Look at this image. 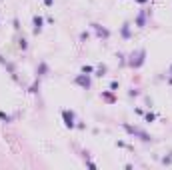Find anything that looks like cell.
I'll list each match as a JSON object with an SVG mask.
<instances>
[{
    "label": "cell",
    "instance_id": "7402d4cb",
    "mask_svg": "<svg viewBox=\"0 0 172 170\" xmlns=\"http://www.w3.org/2000/svg\"><path fill=\"white\" fill-rule=\"evenodd\" d=\"M42 2H44V6H48V8L54 6V0H42Z\"/></svg>",
    "mask_w": 172,
    "mask_h": 170
},
{
    "label": "cell",
    "instance_id": "ffe728a7",
    "mask_svg": "<svg viewBox=\"0 0 172 170\" xmlns=\"http://www.w3.org/2000/svg\"><path fill=\"white\" fill-rule=\"evenodd\" d=\"M128 96H140V90H134V88H132V90L128 92Z\"/></svg>",
    "mask_w": 172,
    "mask_h": 170
},
{
    "label": "cell",
    "instance_id": "5bb4252c",
    "mask_svg": "<svg viewBox=\"0 0 172 170\" xmlns=\"http://www.w3.org/2000/svg\"><path fill=\"white\" fill-rule=\"evenodd\" d=\"M80 72H84V74H94V66H90V64H84V66L80 68Z\"/></svg>",
    "mask_w": 172,
    "mask_h": 170
},
{
    "label": "cell",
    "instance_id": "e0dca14e",
    "mask_svg": "<svg viewBox=\"0 0 172 170\" xmlns=\"http://www.w3.org/2000/svg\"><path fill=\"white\" fill-rule=\"evenodd\" d=\"M0 120H2V122H12V116H10V114H6V112H2V110H0Z\"/></svg>",
    "mask_w": 172,
    "mask_h": 170
},
{
    "label": "cell",
    "instance_id": "484cf974",
    "mask_svg": "<svg viewBox=\"0 0 172 170\" xmlns=\"http://www.w3.org/2000/svg\"><path fill=\"white\" fill-rule=\"evenodd\" d=\"M168 84H172V78H168Z\"/></svg>",
    "mask_w": 172,
    "mask_h": 170
},
{
    "label": "cell",
    "instance_id": "7a4b0ae2",
    "mask_svg": "<svg viewBox=\"0 0 172 170\" xmlns=\"http://www.w3.org/2000/svg\"><path fill=\"white\" fill-rule=\"evenodd\" d=\"M144 60H146V50H144V48H140V50H136V52H132V54H130L128 66H130V68H140V66L144 64Z\"/></svg>",
    "mask_w": 172,
    "mask_h": 170
},
{
    "label": "cell",
    "instance_id": "4316f807",
    "mask_svg": "<svg viewBox=\"0 0 172 170\" xmlns=\"http://www.w3.org/2000/svg\"><path fill=\"white\" fill-rule=\"evenodd\" d=\"M170 74H172V64H170Z\"/></svg>",
    "mask_w": 172,
    "mask_h": 170
},
{
    "label": "cell",
    "instance_id": "30bf717a",
    "mask_svg": "<svg viewBox=\"0 0 172 170\" xmlns=\"http://www.w3.org/2000/svg\"><path fill=\"white\" fill-rule=\"evenodd\" d=\"M120 36H122L124 40L130 38V22H124V24H122V28H120Z\"/></svg>",
    "mask_w": 172,
    "mask_h": 170
},
{
    "label": "cell",
    "instance_id": "8992f818",
    "mask_svg": "<svg viewBox=\"0 0 172 170\" xmlns=\"http://www.w3.org/2000/svg\"><path fill=\"white\" fill-rule=\"evenodd\" d=\"M42 28H44V18L36 14V16L32 18V32L36 34V36H38V34L42 32Z\"/></svg>",
    "mask_w": 172,
    "mask_h": 170
},
{
    "label": "cell",
    "instance_id": "44dd1931",
    "mask_svg": "<svg viewBox=\"0 0 172 170\" xmlns=\"http://www.w3.org/2000/svg\"><path fill=\"white\" fill-rule=\"evenodd\" d=\"M170 162H172V156H164L162 158V164H170Z\"/></svg>",
    "mask_w": 172,
    "mask_h": 170
},
{
    "label": "cell",
    "instance_id": "5b68a950",
    "mask_svg": "<svg viewBox=\"0 0 172 170\" xmlns=\"http://www.w3.org/2000/svg\"><path fill=\"white\" fill-rule=\"evenodd\" d=\"M90 26H92V30L96 32V36H98V38H104V40H108V38H110V30H108V28L100 26L98 22H92Z\"/></svg>",
    "mask_w": 172,
    "mask_h": 170
},
{
    "label": "cell",
    "instance_id": "9a60e30c",
    "mask_svg": "<svg viewBox=\"0 0 172 170\" xmlns=\"http://www.w3.org/2000/svg\"><path fill=\"white\" fill-rule=\"evenodd\" d=\"M156 120V114H154V112H146V114H144V122H154Z\"/></svg>",
    "mask_w": 172,
    "mask_h": 170
},
{
    "label": "cell",
    "instance_id": "9c48e42d",
    "mask_svg": "<svg viewBox=\"0 0 172 170\" xmlns=\"http://www.w3.org/2000/svg\"><path fill=\"white\" fill-rule=\"evenodd\" d=\"M46 74H48V64L40 62L38 68H36V78H42V76H46Z\"/></svg>",
    "mask_w": 172,
    "mask_h": 170
},
{
    "label": "cell",
    "instance_id": "6da1fadb",
    "mask_svg": "<svg viewBox=\"0 0 172 170\" xmlns=\"http://www.w3.org/2000/svg\"><path fill=\"white\" fill-rule=\"evenodd\" d=\"M122 128H124L130 136H136V138H140V140H144V142H150V140H152V136H150L148 132L140 130V128H136V126H130V124H126V122H122Z\"/></svg>",
    "mask_w": 172,
    "mask_h": 170
},
{
    "label": "cell",
    "instance_id": "d6986e66",
    "mask_svg": "<svg viewBox=\"0 0 172 170\" xmlns=\"http://www.w3.org/2000/svg\"><path fill=\"white\" fill-rule=\"evenodd\" d=\"M88 38H90V34H88V32H82L80 34V42H86Z\"/></svg>",
    "mask_w": 172,
    "mask_h": 170
},
{
    "label": "cell",
    "instance_id": "ac0fdd59",
    "mask_svg": "<svg viewBox=\"0 0 172 170\" xmlns=\"http://www.w3.org/2000/svg\"><path fill=\"white\" fill-rule=\"evenodd\" d=\"M118 86H120V84L116 82V80H114V82H110V90H112V92H116V90H118Z\"/></svg>",
    "mask_w": 172,
    "mask_h": 170
},
{
    "label": "cell",
    "instance_id": "52a82bcc",
    "mask_svg": "<svg viewBox=\"0 0 172 170\" xmlns=\"http://www.w3.org/2000/svg\"><path fill=\"white\" fill-rule=\"evenodd\" d=\"M0 64H2V66H4L6 70H8V74H10L12 78H14V80H18V76H16V68H14V64H10L8 60L4 58V56H0Z\"/></svg>",
    "mask_w": 172,
    "mask_h": 170
},
{
    "label": "cell",
    "instance_id": "7c38bea8",
    "mask_svg": "<svg viewBox=\"0 0 172 170\" xmlns=\"http://www.w3.org/2000/svg\"><path fill=\"white\" fill-rule=\"evenodd\" d=\"M38 90H40V78H36V80L32 82V86L28 88V92H30V94H36Z\"/></svg>",
    "mask_w": 172,
    "mask_h": 170
},
{
    "label": "cell",
    "instance_id": "603a6c76",
    "mask_svg": "<svg viewBox=\"0 0 172 170\" xmlns=\"http://www.w3.org/2000/svg\"><path fill=\"white\" fill-rule=\"evenodd\" d=\"M86 166H88V168H92V170L96 168V164H94V162H90V160H86Z\"/></svg>",
    "mask_w": 172,
    "mask_h": 170
},
{
    "label": "cell",
    "instance_id": "277c9868",
    "mask_svg": "<svg viewBox=\"0 0 172 170\" xmlns=\"http://www.w3.org/2000/svg\"><path fill=\"white\" fill-rule=\"evenodd\" d=\"M74 84H76V86H80V88H84V90H90V86H92L90 74H84V72H80L76 78H74Z\"/></svg>",
    "mask_w": 172,
    "mask_h": 170
},
{
    "label": "cell",
    "instance_id": "cb8c5ba5",
    "mask_svg": "<svg viewBox=\"0 0 172 170\" xmlns=\"http://www.w3.org/2000/svg\"><path fill=\"white\" fill-rule=\"evenodd\" d=\"M14 28H16V30H20V22H18V18H14Z\"/></svg>",
    "mask_w": 172,
    "mask_h": 170
},
{
    "label": "cell",
    "instance_id": "8fae6325",
    "mask_svg": "<svg viewBox=\"0 0 172 170\" xmlns=\"http://www.w3.org/2000/svg\"><path fill=\"white\" fill-rule=\"evenodd\" d=\"M94 72H96L94 76H98V78H104V76H106V72H108V68H106V64H100V66L96 68Z\"/></svg>",
    "mask_w": 172,
    "mask_h": 170
},
{
    "label": "cell",
    "instance_id": "4fadbf2b",
    "mask_svg": "<svg viewBox=\"0 0 172 170\" xmlns=\"http://www.w3.org/2000/svg\"><path fill=\"white\" fill-rule=\"evenodd\" d=\"M100 96H102V98H104V100H106V102H110V104H112V102H116V98H114V96H112V92H102V94H100Z\"/></svg>",
    "mask_w": 172,
    "mask_h": 170
},
{
    "label": "cell",
    "instance_id": "d4e9b609",
    "mask_svg": "<svg viewBox=\"0 0 172 170\" xmlns=\"http://www.w3.org/2000/svg\"><path fill=\"white\" fill-rule=\"evenodd\" d=\"M134 2H136V4H146L148 0H134Z\"/></svg>",
    "mask_w": 172,
    "mask_h": 170
},
{
    "label": "cell",
    "instance_id": "2e32d148",
    "mask_svg": "<svg viewBox=\"0 0 172 170\" xmlns=\"http://www.w3.org/2000/svg\"><path fill=\"white\" fill-rule=\"evenodd\" d=\"M18 46H20V50H28V40H26V38H20L18 40Z\"/></svg>",
    "mask_w": 172,
    "mask_h": 170
},
{
    "label": "cell",
    "instance_id": "ba28073f",
    "mask_svg": "<svg viewBox=\"0 0 172 170\" xmlns=\"http://www.w3.org/2000/svg\"><path fill=\"white\" fill-rule=\"evenodd\" d=\"M134 24L138 26V28H144V26H146V10H142V12H140V14L136 16Z\"/></svg>",
    "mask_w": 172,
    "mask_h": 170
},
{
    "label": "cell",
    "instance_id": "3957f363",
    "mask_svg": "<svg viewBox=\"0 0 172 170\" xmlns=\"http://www.w3.org/2000/svg\"><path fill=\"white\" fill-rule=\"evenodd\" d=\"M60 114H62V122H64V126L66 128H76V118H74V112L72 110H68V108H64L62 112H60Z\"/></svg>",
    "mask_w": 172,
    "mask_h": 170
}]
</instances>
